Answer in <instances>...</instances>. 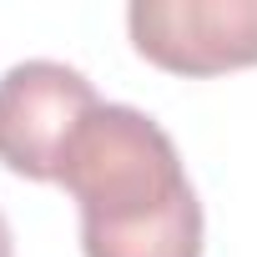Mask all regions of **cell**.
<instances>
[{
  "instance_id": "cell-1",
  "label": "cell",
  "mask_w": 257,
  "mask_h": 257,
  "mask_svg": "<svg viewBox=\"0 0 257 257\" xmlns=\"http://www.w3.org/2000/svg\"><path fill=\"white\" fill-rule=\"evenodd\" d=\"M56 182L81 207L86 257H202V202L162 126L101 101L61 147Z\"/></svg>"
},
{
  "instance_id": "cell-2",
  "label": "cell",
  "mask_w": 257,
  "mask_h": 257,
  "mask_svg": "<svg viewBox=\"0 0 257 257\" xmlns=\"http://www.w3.org/2000/svg\"><path fill=\"white\" fill-rule=\"evenodd\" d=\"M96 86L61 61H21L0 76V162L26 182H56L61 147L96 111Z\"/></svg>"
},
{
  "instance_id": "cell-4",
  "label": "cell",
  "mask_w": 257,
  "mask_h": 257,
  "mask_svg": "<svg viewBox=\"0 0 257 257\" xmlns=\"http://www.w3.org/2000/svg\"><path fill=\"white\" fill-rule=\"evenodd\" d=\"M0 257H16V247H11V222H6V212H0Z\"/></svg>"
},
{
  "instance_id": "cell-3",
  "label": "cell",
  "mask_w": 257,
  "mask_h": 257,
  "mask_svg": "<svg viewBox=\"0 0 257 257\" xmlns=\"http://www.w3.org/2000/svg\"><path fill=\"white\" fill-rule=\"evenodd\" d=\"M132 46L172 76H222L257 66V0H137Z\"/></svg>"
}]
</instances>
